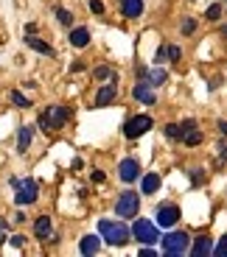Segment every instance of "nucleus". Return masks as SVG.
<instances>
[{
	"mask_svg": "<svg viewBox=\"0 0 227 257\" xmlns=\"http://www.w3.org/2000/svg\"><path fill=\"white\" fill-rule=\"evenodd\" d=\"M12 187H17V204H34V199H37V193H39V185L34 179H17V176H12Z\"/></svg>",
	"mask_w": 227,
	"mask_h": 257,
	"instance_id": "obj_3",
	"label": "nucleus"
},
{
	"mask_svg": "<svg viewBox=\"0 0 227 257\" xmlns=\"http://www.w3.org/2000/svg\"><path fill=\"white\" fill-rule=\"evenodd\" d=\"M132 235H135L140 243H157V240H160L157 224H152V221H135V226H132Z\"/></svg>",
	"mask_w": 227,
	"mask_h": 257,
	"instance_id": "obj_7",
	"label": "nucleus"
},
{
	"mask_svg": "<svg viewBox=\"0 0 227 257\" xmlns=\"http://www.w3.org/2000/svg\"><path fill=\"white\" fill-rule=\"evenodd\" d=\"M163 51H166V56H169L171 62H177V59H180V48H177V45H169V48H163Z\"/></svg>",
	"mask_w": 227,
	"mask_h": 257,
	"instance_id": "obj_28",
	"label": "nucleus"
},
{
	"mask_svg": "<svg viewBox=\"0 0 227 257\" xmlns=\"http://www.w3.org/2000/svg\"><path fill=\"white\" fill-rule=\"evenodd\" d=\"M205 17H208V20H219V17H221V6H219V3H213V6H208V12H205Z\"/></svg>",
	"mask_w": 227,
	"mask_h": 257,
	"instance_id": "obj_27",
	"label": "nucleus"
},
{
	"mask_svg": "<svg viewBox=\"0 0 227 257\" xmlns=\"http://www.w3.org/2000/svg\"><path fill=\"white\" fill-rule=\"evenodd\" d=\"M6 226H9V221L0 218V243H6V240H9V238H6Z\"/></svg>",
	"mask_w": 227,
	"mask_h": 257,
	"instance_id": "obj_31",
	"label": "nucleus"
},
{
	"mask_svg": "<svg viewBox=\"0 0 227 257\" xmlns=\"http://www.w3.org/2000/svg\"><path fill=\"white\" fill-rule=\"evenodd\" d=\"M146 78H149L152 87H160V84L169 78V73H166V70H152V73H146Z\"/></svg>",
	"mask_w": 227,
	"mask_h": 257,
	"instance_id": "obj_21",
	"label": "nucleus"
},
{
	"mask_svg": "<svg viewBox=\"0 0 227 257\" xmlns=\"http://www.w3.org/2000/svg\"><path fill=\"white\" fill-rule=\"evenodd\" d=\"M26 45L34 48L37 53H45V56H51V53H53V48L48 45V42H42V39H37L34 34H28V37H26Z\"/></svg>",
	"mask_w": 227,
	"mask_h": 257,
	"instance_id": "obj_18",
	"label": "nucleus"
},
{
	"mask_svg": "<svg viewBox=\"0 0 227 257\" xmlns=\"http://www.w3.org/2000/svg\"><path fill=\"white\" fill-rule=\"evenodd\" d=\"M93 182H104V171H96V174H93Z\"/></svg>",
	"mask_w": 227,
	"mask_h": 257,
	"instance_id": "obj_35",
	"label": "nucleus"
},
{
	"mask_svg": "<svg viewBox=\"0 0 227 257\" xmlns=\"http://www.w3.org/2000/svg\"><path fill=\"white\" fill-rule=\"evenodd\" d=\"M115 95H118V84H115V81H110L107 87H101V90H98V95H96V106H107V103H112V101H115Z\"/></svg>",
	"mask_w": 227,
	"mask_h": 257,
	"instance_id": "obj_12",
	"label": "nucleus"
},
{
	"mask_svg": "<svg viewBox=\"0 0 227 257\" xmlns=\"http://www.w3.org/2000/svg\"><path fill=\"white\" fill-rule=\"evenodd\" d=\"M219 135H227V123L219 120Z\"/></svg>",
	"mask_w": 227,
	"mask_h": 257,
	"instance_id": "obj_36",
	"label": "nucleus"
},
{
	"mask_svg": "<svg viewBox=\"0 0 227 257\" xmlns=\"http://www.w3.org/2000/svg\"><path fill=\"white\" fill-rule=\"evenodd\" d=\"M194 28H196L194 20H185V23H182V34H194Z\"/></svg>",
	"mask_w": 227,
	"mask_h": 257,
	"instance_id": "obj_32",
	"label": "nucleus"
},
{
	"mask_svg": "<svg viewBox=\"0 0 227 257\" xmlns=\"http://www.w3.org/2000/svg\"><path fill=\"white\" fill-rule=\"evenodd\" d=\"M12 101L17 103L20 109H28V106H31V101H28V98L23 95V92H17V90H12Z\"/></svg>",
	"mask_w": 227,
	"mask_h": 257,
	"instance_id": "obj_22",
	"label": "nucleus"
},
{
	"mask_svg": "<svg viewBox=\"0 0 227 257\" xmlns=\"http://www.w3.org/2000/svg\"><path fill=\"white\" fill-rule=\"evenodd\" d=\"M101 240H104V238H96V235H85L79 249H82V254H96V251L101 249Z\"/></svg>",
	"mask_w": 227,
	"mask_h": 257,
	"instance_id": "obj_17",
	"label": "nucleus"
},
{
	"mask_svg": "<svg viewBox=\"0 0 227 257\" xmlns=\"http://www.w3.org/2000/svg\"><path fill=\"white\" fill-rule=\"evenodd\" d=\"M213 254L216 257H227V235H221V238H219V243L213 246Z\"/></svg>",
	"mask_w": 227,
	"mask_h": 257,
	"instance_id": "obj_26",
	"label": "nucleus"
},
{
	"mask_svg": "<svg viewBox=\"0 0 227 257\" xmlns=\"http://www.w3.org/2000/svg\"><path fill=\"white\" fill-rule=\"evenodd\" d=\"M191 254H194V257L213 254V240H210V238H196V243L191 246Z\"/></svg>",
	"mask_w": 227,
	"mask_h": 257,
	"instance_id": "obj_13",
	"label": "nucleus"
},
{
	"mask_svg": "<svg viewBox=\"0 0 227 257\" xmlns=\"http://www.w3.org/2000/svg\"><path fill=\"white\" fill-rule=\"evenodd\" d=\"M34 238H39V240H59L56 235H53V229H51V215H39V218L34 221Z\"/></svg>",
	"mask_w": 227,
	"mask_h": 257,
	"instance_id": "obj_8",
	"label": "nucleus"
},
{
	"mask_svg": "<svg viewBox=\"0 0 227 257\" xmlns=\"http://www.w3.org/2000/svg\"><path fill=\"white\" fill-rule=\"evenodd\" d=\"M132 95H135V101L146 103V106H152V103H155V92H152V84H146V81L135 84V90H132Z\"/></svg>",
	"mask_w": 227,
	"mask_h": 257,
	"instance_id": "obj_11",
	"label": "nucleus"
},
{
	"mask_svg": "<svg viewBox=\"0 0 227 257\" xmlns=\"http://www.w3.org/2000/svg\"><path fill=\"white\" fill-rule=\"evenodd\" d=\"M180 221V207L177 204H163L157 210V224L160 226H174Z\"/></svg>",
	"mask_w": 227,
	"mask_h": 257,
	"instance_id": "obj_9",
	"label": "nucleus"
},
{
	"mask_svg": "<svg viewBox=\"0 0 227 257\" xmlns=\"http://www.w3.org/2000/svg\"><path fill=\"white\" fill-rule=\"evenodd\" d=\"M166 137H169V140H182L180 123H171V126H166Z\"/></svg>",
	"mask_w": 227,
	"mask_h": 257,
	"instance_id": "obj_23",
	"label": "nucleus"
},
{
	"mask_svg": "<svg viewBox=\"0 0 227 257\" xmlns=\"http://www.w3.org/2000/svg\"><path fill=\"white\" fill-rule=\"evenodd\" d=\"M137 210H140V199H137V193H132V190L121 193V199L115 201V215H121V218H135Z\"/></svg>",
	"mask_w": 227,
	"mask_h": 257,
	"instance_id": "obj_5",
	"label": "nucleus"
},
{
	"mask_svg": "<svg viewBox=\"0 0 227 257\" xmlns=\"http://www.w3.org/2000/svg\"><path fill=\"white\" fill-rule=\"evenodd\" d=\"M140 187H143L146 196H149V193H157V190H160V176H157V174H146L140 179Z\"/></svg>",
	"mask_w": 227,
	"mask_h": 257,
	"instance_id": "obj_19",
	"label": "nucleus"
},
{
	"mask_svg": "<svg viewBox=\"0 0 227 257\" xmlns=\"http://www.w3.org/2000/svg\"><path fill=\"white\" fill-rule=\"evenodd\" d=\"M90 9H93V14H104V3L101 0H90Z\"/></svg>",
	"mask_w": 227,
	"mask_h": 257,
	"instance_id": "obj_30",
	"label": "nucleus"
},
{
	"mask_svg": "<svg viewBox=\"0 0 227 257\" xmlns=\"http://www.w3.org/2000/svg\"><path fill=\"white\" fill-rule=\"evenodd\" d=\"M79 70H85V64H82V62H73V64H70V73H79Z\"/></svg>",
	"mask_w": 227,
	"mask_h": 257,
	"instance_id": "obj_34",
	"label": "nucleus"
},
{
	"mask_svg": "<svg viewBox=\"0 0 227 257\" xmlns=\"http://www.w3.org/2000/svg\"><path fill=\"white\" fill-rule=\"evenodd\" d=\"M70 45L73 48H87L90 45V31H87V28H73L70 31Z\"/></svg>",
	"mask_w": 227,
	"mask_h": 257,
	"instance_id": "obj_16",
	"label": "nucleus"
},
{
	"mask_svg": "<svg viewBox=\"0 0 227 257\" xmlns=\"http://www.w3.org/2000/svg\"><path fill=\"white\" fill-rule=\"evenodd\" d=\"M53 14L59 17V23H62V26H70V23H73V14L67 12V9H53Z\"/></svg>",
	"mask_w": 227,
	"mask_h": 257,
	"instance_id": "obj_25",
	"label": "nucleus"
},
{
	"mask_svg": "<svg viewBox=\"0 0 227 257\" xmlns=\"http://www.w3.org/2000/svg\"><path fill=\"white\" fill-rule=\"evenodd\" d=\"M93 76H96L98 81H101V78H110V81H118L115 70H112V67H107V64H101V67H96V70H93Z\"/></svg>",
	"mask_w": 227,
	"mask_h": 257,
	"instance_id": "obj_20",
	"label": "nucleus"
},
{
	"mask_svg": "<svg viewBox=\"0 0 227 257\" xmlns=\"http://www.w3.org/2000/svg\"><path fill=\"white\" fill-rule=\"evenodd\" d=\"M182 143H185V146H196V143H202V132H199V128L188 132V135L182 137Z\"/></svg>",
	"mask_w": 227,
	"mask_h": 257,
	"instance_id": "obj_24",
	"label": "nucleus"
},
{
	"mask_svg": "<svg viewBox=\"0 0 227 257\" xmlns=\"http://www.w3.org/2000/svg\"><path fill=\"white\" fill-rule=\"evenodd\" d=\"M152 126H155V120H152L149 115H135L123 123V137H126V140H137V137L146 135Z\"/></svg>",
	"mask_w": 227,
	"mask_h": 257,
	"instance_id": "obj_4",
	"label": "nucleus"
},
{
	"mask_svg": "<svg viewBox=\"0 0 227 257\" xmlns=\"http://www.w3.org/2000/svg\"><path fill=\"white\" fill-rule=\"evenodd\" d=\"M12 243L14 246H26V238H23V235H12Z\"/></svg>",
	"mask_w": 227,
	"mask_h": 257,
	"instance_id": "obj_33",
	"label": "nucleus"
},
{
	"mask_svg": "<svg viewBox=\"0 0 227 257\" xmlns=\"http://www.w3.org/2000/svg\"><path fill=\"white\" fill-rule=\"evenodd\" d=\"M31 137H34V126H20V135H17V151H20V154H26V151H28Z\"/></svg>",
	"mask_w": 227,
	"mask_h": 257,
	"instance_id": "obj_14",
	"label": "nucleus"
},
{
	"mask_svg": "<svg viewBox=\"0 0 227 257\" xmlns=\"http://www.w3.org/2000/svg\"><path fill=\"white\" fill-rule=\"evenodd\" d=\"M98 235L107 240L110 246H123L126 240H129V235H132V229L123 221H110V218H104V221H98Z\"/></svg>",
	"mask_w": 227,
	"mask_h": 257,
	"instance_id": "obj_1",
	"label": "nucleus"
},
{
	"mask_svg": "<svg viewBox=\"0 0 227 257\" xmlns=\"http://www.w3.org/2000/svg\"><path fill=\"white\" fill-rule=\"evenodd\" d=\"M118 174H121L123 182H135L140 179V165H137V160H123L118 165Z\"/></svg>",
	"mask_w": 227,
	"mask_h": 257,
	"instance_id": "obj_10",
	"label": "nucleus"
},
{
	"mask_svg": "<svg viewBox=\"0 0 227 257\" xmlns=\"http://www.w3.org/2000/svg\"><path fill=\"white\" fill-rule=\"evenodd\" d=\"M67 120H70V109L62 106V103H53V106H48V109L39 115V126L45 128V132H53V128L65 126Z\"/></svg>",
	"mask_w": 227,
	"mask_h": 257,
	"instance_id": "obj_2",
	"label": "nucleus"
},
{
	"mask_svg": "<svg viewBox=\"0 0 227 257\" xmlns=\"http://www.w3.org/2000/svg\"><path fill=\"white\" fill-rule=\"evenodd\" d=\"M163 251L171 254V257L185 254V251H188V235H185V232H169V235L163 238Z\"/></svg>",
	"mask_w": 227,
	"mask_h": 257,
	"instance_id": "obj_6",
	"label": "nucleus"
},
{
	"mask_svg": "<svg viewBox=\"0 0 227 257\" xmlns=\"http://www.w3.org/2000/svg\"><path fill=\"white\" fill-rule=\"evenodd\" d=\"M180 128H182V137H185L188 132H194V128H196V120H182Z\"/></svg>",
	"mask_w": 227,
	"mask_h": 257,
	"instance_id": "obj_29",
	"label": "nucleus"
},
{
	"mask_svg": "<svg viewBox=\"0 0 227 257\" xmlns=\"http://www.w3.org/2000/svg\"><path fill=\"white\" fill-rule=\"evenodd\" d=\"M221 34H224V37H227V26H224V28H221Z\"/></svg>",
	"mask_w": 227,
	"mask_h": 257,
	"instance_id": "obj_37",
	"label": "nucleus"
},
{
	"mask_svg": "<svg viewBox=\"0 0 227 257\" xmlns=\"http://www.w3.org/2000/svg\"><path fill=\"white\" fill-rule=\"evenodd\" d=\"M123 17H140L143 14V0H121Z\"/></svg>",
	"mask_w": 227,
	"mask_h": 257,
	"instance_id": "obj_15",
	"label": "nucleus"
}]
</instances>
